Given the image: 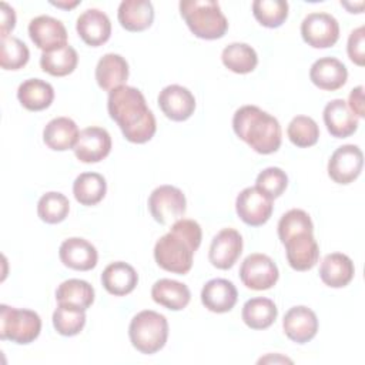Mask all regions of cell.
Returning <instances> with one entry per match:
<instances>
[{
	"label": "cell",
	"instance_id": "1",
	"mask_svg": "<svg viewBox=\"0 0 365 365\" xmlns=\"http://www.w3.org/2000/svg\"><path fill=\"white\" fill-rule=\"evenodd\" d=\"M107 110L127 141L144 144L154 137L157 130L155 117L138 88L121 86L110 91Z\"/></svg>",
	"mask_w": 365,
	"mask_h": 365
},
{
	"label": "cell",
	"instance_id": "2",
	"mask_svg": "<svg viewBox=\"0 0 365 365\" xmlns=\"http://www.w3.org/2000/svg\"><path fill=\"white\" fill-rule=\"evenodd\" d=\"M202 238L201 227L194 220L181 218L173 222L170 232L154 247V259L160 268L184 275L192 267V258Z\"/></svg>",
	"mask_w": 365,
	"mask_h": 365
},
{
	"label": "cell",
	"instance_id": "3",
	"mask_svg": "<svg viewBox=\"0 0 365 365\" xmlns=\"http://www.w3.org/2000/svg\"><path fill=\"white\" fill-rule=\"evenodd\" d=\"M232 130L258 154L275 153L282 140L278 120L257 106H242L232 117Z\"/></svg>",
	"mask_w": 365,
	"mask_h": 365
},
{
	"label": "cell",
	"instance_id": "4",
	"mask_svg": "<svg viewBox=\"0 0 365 365\" xmlns=\"http://www.w3.org/2000/svg\"><path fill=\"white\" fill-rule=\"evenodd\" d=\"M180 13L190 31L202 40L221 38L228 30V21L221 7L212 0H182Z\"/></svg>",
	"mask_w": 365,
	"mask_h": 365
},
{
	"label": "cell",
	"instance_id": "5",
	"mask_svg": "<svg viewBox=\"0 0 365 365\" xmlns=\"http://www.w3.org/2000/svg\"><path fill=\"white\" fill-rule=\"evenodd\" d=\"M128 336L131 345L141 354H155L165 345L168 338L167 318L155 311L144 309L131 319Z\"/></svg>",
	"mask_w": 365,
	"mask_h": 365
},
{
	"label": "cell",
	"instance_id": "6",
	"mask_svg": "<svg viewBox=\"0 0 365 365\" xmlns=\"http://www.w3.org/2000/svg\"><path fill=\"white\" fill-rule=\"evenodd\" d=\"M41 319L31 309H19L6 304L0 305V339L26 345L37 339Z\"/></svg>",
	"mask_w": 365,
	"mask_h": 365
},
{
	"label": "cell",
	"instance_id": "7",
	"mask_svg": "<svg viewBox=\"0 0 365 365\" xmlns=\"http://www.w3.org/2000/svg\"><path fill=\"white\" fill-rule=\"evenodd\" d=\"M148 210L157 222L167 225L182 218L187 210V200L180 188L168 184L160 185L150 194Z\"/></svg>",
	"mask_w": 365,
	"mask_h": 365
},
{
	"label": "cell",
	"instance_id": "8",
	"mask_svg": "<svg viewBox=\"0 0 365 365\" xmlns=\"http://www.w3.org/2000/svg\"><path fill=\"white\" fill-rule=\"evenodd\" d=\"M278 277V267L265 254H250L240 267V278L242 284L250 289H269L277 284Z\"/></svg>",
	"mask_w": 365,
	"mask_h": 365
},
{
	"label": "cell",
	"instance_id": "9",
	"mask_svg": "<svg viewBox=\"0 0 365 365\" xmlns=\"http://www.w3.org/2000/svg\"><path fill=\"white\" fill-rule=\"evenodd\" d=\"M301 36L314 48H328L339 38V24L328 13H309L301 23Z\"/></svg>",
	"mask_w": 365,
	"mask_h": 365
},
{
	"label": "cell",
	"instance_id": "10",
	"mask_svg": "<svg viewBox=\"0 0 365 365\" xmlns=\"http://www.w3.org/2000/svg\"><path fill=\"white\" fill-rule=\"evenodd\" d=\"M272 210V200L257 187H247L237 195L235 211L240 220L247 225L259 227L265 224L271 218Z\"/></svg>",
	"mask_w": 365,
	"mask_h": 365
},
{
	"label": "cell",
	"instance_id": "11",
	"mask_svg": "<svg viewBox=\"0 0 365 365\" xmlns=\"http://www.w3.org/2000/svg\"><path fill=\"white\" fill-rule=\"evenodd\" d=\"M364 165V154L358 145L345 144L338 147L328 161V175L336 184H351L355 181Z\"/></svg>",
	"mask_w": 365,
	"mask_h": 365
},
{
	"label": "cell",
	"instance_id": "12",
	"mask_svg": "<svg viewBox=\"0 0 365 365\" xmlns=\"http://www.w3.org/2000/svg\"><path fill=\"white\" fill-rule=\"evenodd\" d=\"M29 36L34 46L43 51H53L67 46L64 24L50 16H37L29 23Z\"/></svg>",
	"mask_w": 365,
	"mask_h": 365
},
{
	"label": "cell",
	"instance_id": "13",
	"mask_svg": "<svg viewBox=\"0 0 365 365\" xmlns=\"http://www.w3.org/2000/svg\"><path fill=\"white\" fill-rule=\"evenodd\" d=\"M287 261L295 271H308L314 268L319 258V247L314 232H298L284 242Z\"/></svg>",
	"mask_w": 365,
	"mask_h": 365
},
{
	"label": "cell",
	"instance_id": "14",
	"mask_svg": "<svg viewBox=\"0 0 365 365\" xmlns=\"http://www.w3.org/2000/svg\"><path fill=\"white\" fill-rule=\"evenodd\" d=\"M157 103L164 115L173 121H185L195 110L194 94L178 84L164 87L158 94Z\"/></svg>",
	"mask_w": 365,
	"mask_h": 365
},
{
	"label": "cell",
	"instance_id": "15",
	"mask_svg": "<svg viewBox=\"0 0 365 365\" xmlns=\"http://www.w3.org/2000/svg\"><path fill=\"white\" fill-rule=\"evenodd\" d=\"M73 150L77 160L81 163H98L110 154L111 137L106 128L87 127L80 131L78 140Z\"/></svg>",
	"mask_w": 365,
	"mask_h": 365
},
{
	"label": "cell",
	"instance_id": "16",
	"mask_svg": "<svg viewBox=\"0 0 365 365\" xmlns=\"http://www.w3.org/2000/svg\"><path fill=\"white\" fill-rule=\"evenodd\" d=\"M242 252V237L234 228L221 230L211 241L208 259L218 269H230Z\"/></svg>",
	"mask_w": 365,
	"mask_h": 365
},
{
	"label": "cell",
	"instance_id": "17",
	"mask_svg": "<svg viewBox=\"0 0 365 365\" xmlns=\"http://www.w3.org/2000/svg\"><path fill=\"white\" fill-rule=\"evenodd\" d=\"M282 328L291 341L297 344H305L317 335L318 318L311 308L305 305H297L289 308L284 315Z\"/></svg>",
	"mask_w": 365,
	"mask_h": 365
},
{
	"label": "cell",
	"instance_id": "18",
	"mask_svg": "<svg viewBox=\"0 0 365 365\" xmlns=\"http://www.w3.org/2000/svg\"><path fill=\"white\" fill-rule=\"evenodd\" d=\"M58 255L66 267L76 271H90L97 265L98 259L96 247L78 237L64 240L60 245Z\"/></svg>",
	"mask_w": 365,
	"mask_h": 365
},
{
	"label": "cell",
	"instance_id": "19",
	"mask_svg": "<svg viewBox=\"0 0 365 365\" xmlns=\"http://www.w3.org/2000/svg\"><path fill=\"white\" fill-rule=\"evenodd\" d=\"M76 30L86 44L91 47H98L110 38L111 23L108 16L101 10L88 9L78 16Z\"/></svg>",
	"mask_w": 365,
	"mask_h": 365
},
{
	"label": "cell",
	"instance_id": "20",
	"mask_svg": "<svg viewBox=\"0 0 365 365\" xmlns=\"http://www.w3.org/2000/svg\"><path fill=\"white\" fill-rule=\"evenodd\" d=\"M238 299L235 285L224 278H214L205 282L201 289L202 305L215 314H224L234 308Z\"/></svg>",
	"mask_w": 365,
	"mask_h": 365
},
{
	"label": "cell",
	"instance_id": "21",
	"mask_svg": "<svg viewBox=\"0 0 365 365\" xmlns=\"http://www.w3.org/2000/svg\"><path fill=\"white\" fill-rule=\"evenodd\" d=\"M309 78L321 90L335 91L348 80V70L342 61L335 57L318 58L309 70Z\"/></svg>",
	"mask_w": 365,
	"mask_h": 365
},
{
	"label": "cell",
	"instance_id": "22",
	"mask_svg": "<svg viewBox=\"0 0 365 365\" xmlns=\"http://www.w3.org/2000/svg\"><path fill=\"white\" fill-rule=\"evenodd\" d=\"M322 117L328 133L335 138H346L358 128V117L354 115L342 98L329 101L324 108Z\"/></svg>",
	"mask_w": 365,
	"mask_h": 365
},
{
	"label": "cell",
	"instance_id": "23",
	"mask_svg": "<svg viewBox=\"0 0 365 365\" xmlns=\"http://www.w3.org/2000/svg\"><path fill=\"white\" fill-rule=\"evenodd\" d=\"M128 78V63L120 54L107 53L96 66V80L100 88L113 91L117 87L125 86Z\"/></svg>",
	"mask_w": 365,
	"mask_h": 365
},
{
	"label": "cell",
	"instance_id": "24",
	"mask_svg": "<svg viewBox=\"0 0 365 365\" xmlns=\"http://www.w3.org/2000/svg\"><path fill=\"white\" fill-rule=\"evenodd\" d=\"M137 282L138 275L135 269L123 261L108 264L101 274V284L104 289L114 297H123L133 292Z\"/></svg>",
	"mask_w": 365,
	"mask_h": 365
},
{
	"label": "cell",
	"instance_id": "25",
	"mask_svg": "<svg viewBox=\"0 0 365 365\" xmlns=\"http://www.w3.org/2000/svg\"><path fill=\"white\" fill-rule=\"evenodd\" d=\"M355 274L352 259L341 252H332L324 257L319 267V277L322 282L331 288L346 287Z\"/></svg>",
	"mask_w": 365,
	"mask_h": 365
},
{
	"label": "cell",
	"instance_id": "26",
	"mask_svg": "<svg viewBox=\"0 0 365 365\" xmlns=\"http://www.w3.org/2000/svg\"><path fill=\"white\" fill-rule=\"evenodd\" d=\"M118 23L127 31H144L154 20V7L148 0H124L117 11Z\"/></svg>",
	"mask_w": 365,
	"mask_h": 365
},
{
	"label": "cell",
	"instance_id": "27",
	"mask_svg": "<svg viewBox=\"0 0 365 365\" xmlns=\"http://www.w3.org/2000/svg\"><path fill=\"white\" fill-rule=\"evenodd\" d=\"M80 131L77 124L68 117H57L48 121L43 130L44 144L54 151H66L74 148Z\"/></svg>",
	"mask_w": 365,
	"mask_h": 365
},
{
	"label": "cell",
	"instance_id": "28",
	"mask_svg": "<svg viewBox=\"0 0 365 365\" xmlns=\"http://www.w3.org/2000/svg\"><path fill=\"white\" fill-rule=\"evenodd\" d=\"M151 298L154 302L163 305L167 309L181 311L188 305L191 292L182 282L170 278H161L154 282L151 288Z\"/></svg>",
	"mask_w": 365,
	"mask_h": 365
},
{
	"label": "cell",
	"instance_id": "29",
	"mask_svg": "<svg viewBox=\"0 0 365 365\" xmlns=\"http://www.w3.org/2000/svg\"><path fill=\"white\" fill-rule=\"evenodd\" d=\"M20 104L30 111H41L51 106L54 100V88L50 83L40 78H29L17 88Z\"/></svg>",
	"mask_w": 365,
	"mask_h": 365
},
{
	"label": "cell",
	"instance_id": "30",
	"mask_svg": "<svg viewBox=\"0 0 365 365\" xmlns=\"http://www.w3.org/2000/svg\"><path fill=\"white\" fill-rule=\"evenodd\" d=\"M278 317V308L272 299L255 297L248 299L241 312L244 324L251 329H267Z\"/></svg>",
	"mask_w": 365,
	"mask_h": 365
},
{
	"label": "cell",
	"instance_id": "31",
	"mask_svg": "<svg viewBox=\"0 0 365 365\" xmlns=\"http://www.w3.org/2000/svg\"><path fill=\"white\" fill-rule=\"evenodd\" d=\"M56 299L58 304L86 311L94 302V288L84 279L71 278L57 287Z\"/></svg>",
	"mask_w": 365,
	"mask_h": 365
},
{
	"label": "cell",
	"instance_id": "32",
	"mask_svg": "<svg viewBox=\"0 0 365 365\" xmlns=\"http://www.w3.org/2000/svg\"><path fill=\"white\" fill-rule=\"evenodd\" d=\"M107 192L106 178L98 173H83L73 182V194L81 205L98 204Z\"/></svg>",
	"mask_w": 365,
	"mask_h": 365
},
{
	"label": "cell",
	"instance_id": "33",
	"mask_svg": "<svg viewBox=\"0 0 365 365\" xmlns=\"http://www.w3.org/2000/svg\"><path fill=\"white\" fill-rule=\"evenodd\" d=\"M77 63V51L68 44L53 51H43L40 57L41 70L54 77H64L71 74L76 70Z\"/></svg>",
	"mask_w": 365,
	"mask_h": 365
},
{
	"label": "cell",
	"instance_id": "34",
	"mask_svg": "<svg viewBox=\"0 0 365 365\" xmlns=\"http://www.w3.org/2000/svg\"><path fill=\"white\" fill-rule=\"evenodd\" d=\"M221 61L230 71L247 74L257 67L258 56L247 43H231L222 50Z\"/></svg>",
	"mask_w": 365,
	"mask_h": 365
},
{
	"label": "cell",
	"instance_id": "35",
	"mask_svg": "<svg viewBox=\"0 0 365 365\" xmlns=\"http://www.w3.org/2000/svg\"><path fill=\"white\" fill-rule=\"evenodd\" d=\"M70 211L68 198L57 191H50L41 195L37 202V214L47 224H58L66 220Z\"/></svg>",
	"mask_w": 365,
	"mask_h": 365
},
{
	"label": "cell",
	"instance_id": "36",
	"mask_svg": "<svg viewBox=\"0 0 365 365\" xmlns=\"http://www.w3.org/2000/svg\"><path fill=\"white\" fill-rule=\"evenodd\" d=\"M252 14L261 26L277 29L288 17V3L284 0H255Z\"/></svg>",
	"mask_w": 365,
	"mask_h": 365
},
{
	"label": "cell",
	"instance_id": "37",
	"mask_svg": "<svg viewBox=\"0 0 365 365\" xmlns=\"http://www.w3.org/2000/svg\"><path fill=\"white\" fill-rule=\"evenodd\" d=\"M86 325V314L76 307L58 304L53 312V327L63 336H74L83 331Z\"/></svg>",
	"mask_w": 365,
	"mask_h": 365
},
{
	"label": "cell",
	"instance_id": "38",
	"mask_svg": "<svg viewBox=\"0 0 365 365\" xmlns=\"http://www.w3.org/2000/svg\"><path fill=\"white\" fill-rule=\"evenodd\" d=\"M287 135L289 141L297 147H312L319 138V127L314 118L307 115H297L289 121Z\"/></svg>",
	"mask_w": 365,
	"mask_h": 365
},
{
	"label": "cell",
	"instance_id": "39",
	"mask_svg": "<svg viewBox=\"0 0 365 365\" xmlns=\"http://www.w3.org/2000/svg\"><path fill=\"white\" fill-rule=\"evenodd\" d=\"M29 58V47L20 38L13 36L1 38L0 66L3 70H19L27 64Z\"/></svg>",
	"mask_w": 365,
	"mask_h": 365
},
{
	"label": "cell",
	"instance_id": "40",
	"mask_svg": "<svg viewBox=\"0 0 365 365\" xmlns=\"http://www.w3.org/2000/svg\"><path fill=\"white\" fill-rule=\"evenodd\" d=\"M298 232H314V224L308 212L299 208L287 211L278 221V237L281 242Z\"/></svg>",
	"mask_w": 365,
	"mask_h": 365
},
{
	"label": "cell",
	"instance_id": "41",
	"mask_svg": "<svg viewBox=\"0 0 365 365\" xmlns=\"http://www.w3.org/2000/svg\"><path fill=\"white\" fill-rule=\"evenodd\" d=\"M288 185V177L279 167H268L262 170L255 180V187L271 200L282 195Z\"/></svg>",
	"mask_w": 365,
	"mask_h": 365
},
{
	"label": "cell",
	"instance_id": "42",
	"mask_svg": "<svg viewBox=\"0 0 365 365\" xmlns=\"http://www.w3.org/2000/svg\"><path fill=\"white\" fill-rule=\"evenodd\" d=\"M364 40H365V29H364V26H361L351 31V34L348 37V44H346L348 57L351 58L352 63H355L356 66H361V67L365 64Z\"/></svg>",
	"mask_w": 365,
	"mask_h": 365
},
{
	"label": "cell",
	"instance_id": "43",
	"mask_svg": "<svg viewBox=\"0 0 365 365\" xmlns=\"http://www.w3.org/2000/svg\"><path fill=\"white\" fill-rule=\"evenodd\" d=\"M0 33H1V38L9 37V33L13 31L14 26H16V13L14 10L4 1H1L0 4Z\"/></svg>",
	"mask_w": 365,
	"mask_h": 365
},
{
	"label": "cell",
	"instance_id": "44",
	"mask_svg": "<svg viewBox=\"0 0 365 365\" xmlns=\"http://www.w3.org/2000/svg\"><path fill=\"white\" fill-rule=\"evenodd\" d=\"M348 107L354 113L355 117L362 118L365 115V108H364V87L358 86L351 90L349 98H348Z\"/></svg>",
	"mask_w": 365,
	"mask_h": 365
},
{
	"label": "cell",
	"instance_id": "45",
	"mask_svg": "<svg viewBox=\"0 0 365 365\" xmlns=\"http://www.w3.org/2000/svg\"><path fill=\"white\" fill-rule=\"evenodd\" d=\"M80 1H73V3H63V1H51V4L53 6H56V7H61V9H73V7H76L77 4H78Z\"/></svg>",
	"mask_w": 365,
	"mask_h": 365
}]
</instances>
